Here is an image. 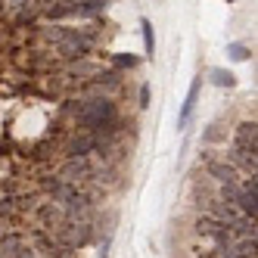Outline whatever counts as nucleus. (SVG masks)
Returning <instances> with one entry per match:
<instances>
[{
  "label": "nucleus",
  "instance_id": "f257e3e1",
  "mask_svg": "<svg viewBox=\"0 0 258 258\" xmlns=\"http://www.w3.org/2000/svg\"><path fill=\"white\" fill-rule=\"evenodd\" d=\"M75 121L81 131H97V127L115 121V103L109 97H94V100H84L78 103V112H75Z\"/></svg>",
  "mask_w": 258,
  "mask_h": 258
},
{
  "label": "nucleus",
  "instance_id": "f03ea898",
  "mask_svg": "<svg viewBox=\"0 0 258 258\" xmlns=\"http://www.w3.org/2000/svg\"><path fill=\"white\" fill-rule=\"evenodd\" d=\"M50 41H56V50L62 53L66 59H81L90 53L94 47V38L87 31H72V28H59V31H50L47 34Z\"/></svg>",
  "mask_w": 258,
  "mask_h": 258
},
{
  "label": "nucleus",
  "instance_id": "7ed1b4c3",
  "mask_svg": "<svg viewBox=\"0 0 258 258\" xmlns=\"http://www.w3.org/2000/svg\"><path fill=\"white\" fill-rule=\"evenodd\" d=\"M90 236H94V227H90L87 218H66V224L56 230V239L62 246H72V249L84 246Z\"/></svg>",
  "mask_w": 258,
  "mask_h": 258
},
{
  "label": "nucleus",
  "instance_id": "20e7f679",
  "mask_svg": "<svg viewBox=\"0 0 258 258\" xmlns=\"http://www.w3.org/2000/svg\"><path fill=\"white\" fill-rule=\"evenodd\" d=\"M233 206L243 212V215H249V218L258 215V180H255V174L246 177V180H239L236 196H233Z\"/></svg>",
  "mask_w": 258,
  "mask_h": 258
},
{
  "label": "nucleus",
  "instance_id": "39448f33",
  "mask_svg": "<svg viewBox=\"0 0 258 258\" xmlns=\"http://www.w3.org/2000/svg\"><path fill=\"white\" fill-rule=\"evenodd\" d=\"M0 255L4 258H28V255H34V246L19 230H10V233H0Z\"/></svg>",
  "mask_w": 258,
  "mask_h": 258
},
{
  "label": "nucleus",
  "instance_id": "423d86ee",
  "mask_svg": "<svg viewBox=\"0 0 258 258\" xmlns=\"http://www.w3.org/2000/svg\"><path fill=\"white\" fill-rule=\"evenodd\" d=\"M90 174H94V168H90L87 156H72V159H69V162L62 165V171H59V177H62V180H69V183L87 180Z\"/></svg>",
  "mask_w": 258,
  "mask_h": 258
},
{
  "label": "nucleus",
  "instance_id": "0eeeda50",
  "mask_svg": "<svg viewBox=\"0 0 258 258\" xmlns=\"http://www.w3.org/2000/svg\"><path fill=\"white\" fill-rule=\"evenodd\" d=\"M97 146H100V140H97L94 131H81L75 140L69 143V153L72 156H90V153H97Z\"/></svg>",
  "mask_w": 258,
  "mask_h": 258
},
{
  "label": "nucleus",
  "instance_id": "6e6552de",
  "mask_svg": "<svg viewBox=\"0 0 258 258\" xmlns=\"http://www.w3.org/2000/svg\"><path fill=\"white\" fill-rule=\"evenodd\" d=\"M199 87H202V78H196V81H193L187 100H183L180 115H177V127H187V121H190V115H193V109H196V100H199Z\"/></svg>",
  "mask_w": 258,
  "mask_h": 258
},
{
  "label": "nucleus",
  "instance_id": "1a4fd4ad",
  "mask_svg": "<svg viewBox=\"0 0 258 258\" xmlns=\"http://www.w3.org/2000/svg\"><path fill=\"white\" fill-rule=\"evenodd\" d=\"M109 0H75V13L72 16H81V19H94V16L106 13Z\"/></svg>",
  "mask_w": 258,
  "mask_h": 258
},
{
  "label": "nucleus",
  "instance_id": "9d476101",
  "mask_svg": "<svg viewBox=\"0 0 258 258\" xmlns=\"http://www.w3.org/2000/svg\"><path fill=\"white\" fill-rule=\"evenodd\" d=\"M47 19H66V16L75 13V0H47Z\"/></svg>",
  "mask_w": 258,
  "mask_h": 258
},
{
  "label": "nucleus",
  "instance_id": "9b49d317",
  "mask_svg": "<svg viewBox=\"0 0 258 258\" xmlns=\"http://www.w3.org/2000/svg\"><path fill=\"white\" fill-rule=\"evenodd\" d=\"M230 162H233V165H239L243 171L255 174V150H243V146H233V150H230Z\"/></svg>",
  "mask_w": 258,
  "mask_h": 258
},
{
  "label": "nucleus",
  "instance_id": "f8f14e48",
  "mask_svg": "<svg viewBox=\"0 0 258 258\" xmlns=\"http://www.w3.org/2000/svg\"><path fill=\"white\" fill-rule=\"evenodd\" d=\"M209 174H212L218 183H239V180H236V168H233V165H227V162H212V165H209Z\"/></svg>",
  "mask_w": 258,
  "mask_h": 258
},
{
  "label": "nucleus",
  "instance_id": "ddd939ff",
  "mask_svg": "<svg viewBox=\"0 0 258 258\" xmlns=\"http://www.w3.org/2000/svg\"><path fill=\"white\" fill-rule=\"evenodd\" d=\"M236 146H243V150H255V124L252 121L236 127Z\"/></svg>",
  "mask_w": 258,
  "mask_h": 258
},
{
  "label": "nucleus",
  "instance_id": "4468645a",
  "mask_svg": "<svg viewBox=\"0 0 258 258\" xmlns=\"http://www.w3.org/2000/svg\"><path fill=\"white\" fill-rule=\"evenodd\" d=\"M19 206H22V202L16 196H4V199H0V215H4V218H16Z\"/></svg>",
  "mask_w": 258,
  "mask_h": 258
},
{
  "label": "nucleus",
  "instance_id": "2eb2a0df",
  "mask_svg": "<svg viewBox=\"0 0 258 258\" xmlns=\"http://www.w3.org/2000/svg\"><path fill=\"white\" fill-rule=\"evenodd\" d=\"M140 31H143V47H146V53H150V56H153V53H156V38H153V25L150 22H140Z\"/></svg>",
  "mask_w": 258,
  "mask_h": 258
},
{
  "label": "nucleus",
  "instance_id": "dca6fc26",
  "mask_svg": "<svg viewBox=\"0 0 258 258\" xmlns=\"http://www.w3.org/2000/svg\"><path fill=\"white\" fill-rule=\"evenodd\" d=\"M212 81H215L218 87H233V84H236V78L230 75V72H224V69H212Z\"/></svg>",
  "mask_w": 258,
  "mask_h": 258
},
{
  "label": "nucleus",
  "instance_id": "f3484780",
  "mask_svg": "<svg viewBox=\"0 0 258 258\" xmlns=\"http://www.w3.org/2000/svg\"><path fill=\"white\" fill-rule=\"evenodd\" d=\"M230 59H236V62H243V59H249V50L243 47V44H230Z\"/></svg>",
  "mask_w": 258,
  "mask_h": 258
},
{
  "label": "nucleus",
  "instance_id": "a211bd4d",
  "mask_svg": "<svg viewBox=\"0 0 258 258\" xmlns=\"http://www.w3.org/2000/svg\"><path fill=\"white\" fill-rule=\"evenodd\" d=\"M115 66H121V69H134L137 59H134V56H115Z\"/></svg>",
  "mask_w": 258,
  "mask_h": 258
},
{
  "label": "nucleus",
  "instance_id": "6ab92c4d",
  "mask_svg": "<svg viewBox=\"0 0 258 258\" xmlns=\"http://www.w3.org/2000/svg\"><path fill=\"white\" fill-rule=\"evenodd\" d=\"M140 106H143V109L150 106V84H143V87H140Z\"/></svg>",
  "mask_w": 258,
  "mask_h": 258
}]
</instances>
